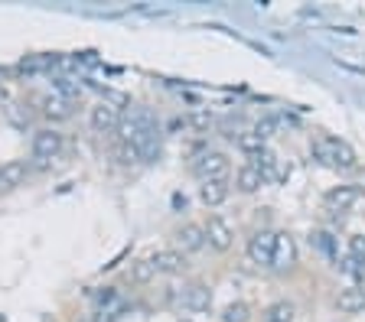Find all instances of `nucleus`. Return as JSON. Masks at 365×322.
Instances as JSON below:
<instances>
[{
    "label": "nucleus",
    "mask_w": 365,
    "mask_h": 322,
    "mask_svg": "<svg viewBox=\"0 0 365 322\" xmlns=\"http://www.w3.org/2000/svg\"><path fill=\"white\" fill-rule=\"evenodd\" d=\"M310 150H313V156H317L323 166H329V169L346 173V169L356 166V150H352L346 140H339V137H317L310 144Z\"/></svg>",
    "instance_id": "nucleus-1"
},
{
    "label": "nucleus",
    "mask_w": 365,
    "mask_h": 322,
    "mask_svg": "<svg viewBox=\"0 0 365 322\" xmlns=\"http://www.w3.org/2000/svg\"><path fill=\"white\" fill-rule=\"evenodd\" d=\"M192 173H196L199 183L228 179V173H232V163H228V156L219 154V150H205V154H199L196 160H192Z\"/></svg>",
    "instance_id": "nucleus-2"
},
{
    "label": "nucleus",
    "mask_w": 365,
    "mask_h": 322,
    "mask_svg": "<svg viewBox=\"0 0 365 322\" xmlns=\"http://www.w3.org/2000/svg\"><path fill=\"white\" fill-rule=\"evenodd\" d=\"M33 156L43 163L56 160V156L62 154V146H66V140H62V134L56 131V127H39L36 134H33Z\"/></svg>",
    "instance_id": "nucleus-3"
},
{
    "label": "nucleus",
    "mask_w": 365,
    "mask_h": 322,
    "mask_svg": "<svg viewBox=\"0 0 365 322\" xmlns=\"http://www.w3.org/2000/svg\"><path fill=\"white\" fill-rule=\"evenodd\" d=\"M274 241H277V235L267 228L255 231L248 238V261L255 264V267H271L274 261Z\"/></svg>",
    "instance_id": "nucleus-4"
},
{
    "label": "nucleus",
    "mask_w": 365,
    "mask_h": 322,
    "mask_svg": "<svg viewBox=\"0 0 365 322\" xmlns=\"http://www.w3.org/2000/svg\"><path fill=\"white\" fill-rule=\"evenodd\" d=\"M124 309H128V299L114 290V286H108V290H101L98 299H95V316H98L95 322H114Z\"/></svg>",
    "instance_id": "nucleus-5"
},
{
    "label": "nucleus",
    "mask_w": 365,
    "mask_h": 322,
    "mask_svg": "<svg viewBox=\"0 0 365 322\" xmlns=\"http://www.w3.org/2000/svg\"><path fill=\"white\" fill-rule=\"evenodd\" d=\"M202 228H205V241H209V247H215V251H228L232 241H235V231H232V225H228L222 215H209Z\"/></svg>",
    "instance_id": "nucleus-6"
},
{
    "label": "nucleus",
    "mask_w": 365,
    "mask_h": 322,
    "mask_svg": "<svg viewBox=\"0 0 365 322\" xmlns=\"http://www.w3.org/2000/svg\"><path fill=\"white\" fill-rule=\"evenodd\" d=\"M88 124L95 134H111L121 127V111L114 104H108V101H98V104L88 111Z\"/></svg>",
    "instance_id": "nucleus-7"
},
{
    "label": "nucleus",
    "mask_w": 365,
    "mask_h": 322,
    "mask_svg": "<svg viewBox=\"0 0 365 322\" xmlns=\"http://www.w3.org/2000/svg\"><path fill=\"white\" fill-rule=\"evenodd\" d=\"M180 303H182V309H190V313H205V309L212 306V290L205 284H186L182 286V293H180Z\"/></svg>",
    "instance_id": "nucleus-8"
},
{
    "label": "nucleus",
    "mask_w": 365,
    "mask_h": 322,
    "mask_svg": "<svg viewBox=\"0 0 365 322\" xmlns=\"http://www.w3.org/2000/svg\"><path fill=\"white\" fill-rule=\"evenodd\" d=\"M294 264H297V241H294V235H287V231H277L271 270H290Z\"/></svg>",
    "instance_id": "nucleus-9"
},
{
    "label": "nucleus",
    "mask_w": 365,
    "mask_h": 322,
    "mask_svg": "<svg viewBox=\"0 0 365 322\" xmlns=\"http://www.w3.org/2000/svg\"><path fill=\"white\" fill-rule=\"evenodd\" d=\"M362 199V192H359V186H336V189L327 192V199H323V205L329 208V212H349L356 202Z\"/></svg>",
    "instance_id": "nucleus-10"
},
{
    "label": "nucleus",
    "mask_w": 365,
    "mask_h": 322,
    "mask_svg": "<svg viewBox=\"0 0 365 322\" xmlns=\"http://www.w3.org/2000/svg\"><path fill=\"white\" fill-rule=\"evenodd\" d=\"M26 173H30L26 160L0 163V192H14L16 186H23V183H26Z\"/></svg>",
    "instance_id": "nucleus-11"
},
{
    "label": "nucleus",
    "mask_w": 365,
    "mask_h": 322,
    "mask_svg": "<svg viewBox=\"0 0 365 322\" xmlns=\"http://www.w3.org/2000/svg\"><path fill=\"white\" fill-rule=\"evenodd\" d=\"M176 245L182 247V254L186 251H202V247L209 245V241H205V228L196 225V222L180 225V228H176Z\"/></svg>",
    "instance_id": "nucleus-12"
},
{
    "label": "nucleus",
    "mask_w": 365,
    "mask_h": 322,
    "mask_svg": "<svg viewBox=\"0 0 365 322\" xmlns=\"http://www.w3.org/2000/svg\"><path fill=\"white\" fill-rule=\"evenodd\" d=\"M147 261L153 264L157 274H182V270H186V257H182V251H153Z\"/></svg>",
    "instance_id": "nucleus-13"
},
{
    "label": "nucleus",
    "mask_w": 365,
    "mask_h": 322,
    "mask_svg": "<svg viewBox=\"0 0 365 322\" xmlns=\"http://www.w3.org/2000/svg\"><path fill=\"white\" fill-rule=\"evenodd\" d=\"M336 309L346 316H356V313H365V286H346V290H339V296H336Z\"/></svg>",
    "instance_id": "nucleus-14"
},
{
    "label": "nucleus",
    "mask_w": 365,
    "mask_h": 322,
    "mask_svg": "<svg viewBox=\"0 0 365 322\" xmlns=\"http://www.w3.org/2000/svg\"><path fill=\"white\" fill-rule=\"evenodd\" d=\"M248 163H255V166H258V173L264 176V183H281V179H284V166H281V160H277L271 150H261V154L251 156Z\"/></svg>",
    "instance_id": "nucleus-15"
},
{
    "label": "nucleus",
    "mask_w": 365,
    "mask_h": 322,
    "mask_svg": "<svg viewBox=\"0 0 365 322\" xmlns=\"http://www.w3.org/2000/svg\"><path fill=\"white\" fill-rule=\"evenodd\" d=\"M261 186H267V183H264V176L258 173V166H255V163H242L238 173H235V189L245 192V195H251V192H258Z\"/></svg>",
    "instance_id": "nucleus-16"
},
{
    "label": "nucleus",
    "mask_w": 365,
    "mask_h": 322,
    "mask_svg": "<svg viewBox=\"0 0 365 322\" xmlns=\"http://www.w3.org/2000/svg\"><path fill=\"white\" fill-rule=\"evenodd\" d=\"M228 195H232V183H228V179H212V183H202V186H199V199H202L209 208L222 205Z\"/></svg>",
    "instance_id": "nucleus-17"
},
{
    "label": "nucleus",
    "mask_w": 365,
    "mask_h": 322,
    "mask_svg": "<svg viewBox=\"0 0 365 322\" xmlns=\"http://www.w3.org/2000/svg\"><path fill=\"white\" fill-rule=\"evenodd\" d=\"M43 114L49 121H66V117H72V101L62 98V95H49L43 101Z\"/></svg>",
    "instance_id": "nucleus-18"
},
{
    "label": "nucleus",
    "mask_w": 365,
    "mask_h": 322,
    "mask_svg": "<svg viewBox=\"0 0 365 322\" xmlns=\"http://www.w3.org/2000/svg\"><path fill=\"white\" fill-rule=\"evenodd\" d=\"M297 319V306L290 303V299H277V303H271V306L264 309V316H261V322H294Z\"/></svg>",
    "instance_id": "nucleus-19"
},
{
    "label": "nucleus",
    "mask_w": 365,
    "mask_h": 322,
    "mask_svg": "<svg viewBox=\"0 0 365 322\" xmlns=\"http://www.w3.org/2000/svg\"><path fill=\"white\" fill-rule=\"evenodd\" d=\"M235 144H238V150H242V154H248V160H251V156H258L261 150H267V146H264V140H261L255 131H245V134H238V140H235Z\"/></svg>",
    "instance_id": "nucleus-20"
},
{
    "label": "nucleus",
    "mask_w": 365,
    "mask_h": 322,
    "mask_svg": "<svg viewBox=\"0 0 365 322\" xmlns=\"http://www.w3.org/2000/svg\"><path fill=\"white\" fill-rule=\"evenodd\" d=\"M153 277H157V270H153L150 261H134L130 264V280H134V284H150Z\"/></svg>",
    "instance_id": "nucleus-21"
},
{
    "label": "nucleus",
    "mask_w": 365,
    "mask_h": 322,
    "mask_svg": "<svg viewBox=\"0 0 365 322\" xmlns=\"http://www.w3.org/2000/svg\"><path fill=\"white\" fill-rule=\"evenodd\" d=\"M222 319L225 322H248L251 319V309H248V303H232V306H225V313H222Z\"/></svg>",
    "instance_id": "nucleus-22"
},
{
    "label": "nucleus",
    "mask_w": 365,
    "mask_h": 322,
    "mask_svg": "<svg viewBox=\"0 0 365 322\" xmlns=\"http://www.w3.org/2000/svg\"><path fill=\"white\" fill-rule=\"evenodd\" d=\"M310 241H313V245H317L323 254H327V257H336V241H333V235H329V231H313Z\"/></svg>",
    "instance_id": "nucleus-23"
},
{
    "label": "nucleus",
    "mask_w": 365,
    "mask_h": 322,
    "mask_svg": "<svg viewBox=\"0 0 365 322\" xmlns=\"http://www.w3.org/2000/svg\"><path fill=\"white\" fill-rule=\"evenodd\" d=\"M349 257L359 264V267H365V235L359 231V235H349Z\"/></svg>",
    "instance_id": "nucleus-24"
},
{
    "label": "nucleus",
    "mask_w": 365,
    "mask_h": 322,
    "mask_svg": "<svg viewBox=\"0 0 365 322\" xmlns=\"http://www.w3.org/2000/svg\"><path fill=\"white\" fill-rule=\"evenodd\" d=\"M114 154L121 156V163H137V160H140V150H137L134 144H124V140L118 144V150H114Z\"/></svg>",
    "instance_id": "nucleus-25"
},
{
    "label": "nucleus",
    "mask_w": 365,
    "mask_h": 322,
    "mask_svg": "<svg viewBox=\"0 0 365 322\" xmlns=\"http://www.w3.org/2000/svg\"><path fill=\"white\" fill-rule=\"evenodd\" d=\"M255 134H258L261 140H267L274 134V117H264V121H258L255 124Z\"/></svg>",
    "instance_id": "nucleus-26"
}]
</instances>
